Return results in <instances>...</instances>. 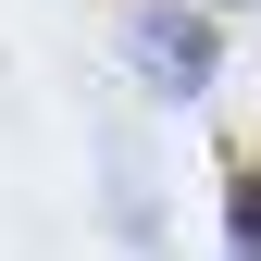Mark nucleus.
I'll return each mask as SVG.
<instances>
[{"label": "nucleus", "mask_w": 261, "mask_h": 261, "mask_svg": "<svg viewBox=\"0 0 261 261\" xmlns=\"http://www.w3.org/2000/svg\"><path fill=\"white\" fill-rule=\"evenodd\" d=\"M124 50H137V75L162 87V100H199L212 87V25L174 13V0H137V13H124Z\"/></svg>", "instance_id": "f257e3e1"}, {"label": "nucleus", "mask_w": 261, "mask_h": 261, "mask_svg": "<svg viewBox=\"0 0 261 261\" xmlns=\"http://www.w3.org/2000/svg\"><path fill=\"white\" fill-rule=\"evenodd\" d=\"M224 237H237V249H261V174H237V199H224Z\"/></svg>", "instance_id": "f03ea898"}]
</instances>
